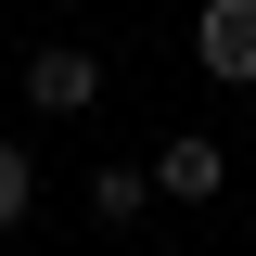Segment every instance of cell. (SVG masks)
Returning a JSON list of instances; mask_svg holds the SVG:
<instances>
[{
  "mask_svg": "<svg viewBox=\"0 0 256 256\" xmlns=\"http://www.w3.org/2000/svg\"><path fill=\"white\" fill-rule=\"evenodd\" d=\"M218 192H230V154L205 141V128H180V141L154 154V205H218Z\"/></svg>",
  "mask_w": 256,
  "mask_h": 256,
  "instance_id": "cell-3",
  "label": "cell"
},
{
  "mask_svg": "<svg viewBox=\"0 0 256 256\" xmlns=\"http://www.w3.org/2000/svg\"><path fill=\"white\" fill-rule=\"evenodd\" d=\"M141 205H154V166H90V218L102 230H141Z\"/></svg>",
  "mask_w": 256,
  "mask_h": 256,
  "instance_id": "cell-4",
  "label": "cell"
},
{
  "mask_svg": "<svg viewBox=\"0 0 256 256\" xmlns=\"http://www.w3.org/2000/svg\"><path fill=\"white\" fill-rule=\"evenodd\" d=\"M192 64L218 90H256V0H205L192 13Z\"/></svg>",
  "mask_w": 256,
  "mask_h": 256,
  "instance_id": "cell-2",
  "label": "cell"
},
{
  "mask_svg": "<svg viewBox=\"0 0 256 256\" xmlns=\"http://www.w3.org/2000/svg\"><path fill=\"white\" fill-rule=\"evenodd\" d=\"M102 102V52L90 38H38L26 52V116H90Z\"/></svg>",
  "mask_w": 256,
  "mask_h": 256,
  "instance_id": "cell-1",
  "label": "cell"
},
{
  "mask_svg": "<svg viewBox=\"0 0 256 256\" xmlns=\"http://www.w3.org/2000/svg\"><path fill=\"white\" fill-rule=\"evenodd\" d=\"M26 205H38V166H26V141L0 128V230H26Z\"/></svg>",
  "mask_w": 256,
  "mask_h": 256,
  "instance_id": "cell-5",
  "label": "cell"
}]
</instances>
